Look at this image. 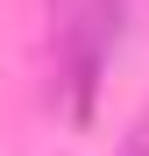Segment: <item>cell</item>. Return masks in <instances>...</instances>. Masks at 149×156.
Segmentation results:
<instances>
[{"instance_id": "cell-2", "label": "cell", "mask_w": 149, "mask_h": 156, "mask_svg": "<svg viewBox=\"0 0 149 156\" xmlns=\"http://www.w3.org/2000/svg\"><path fill=\"white\" fill-rule=\"evenodd\" d=\"M114 156H149V107L135 114V128L121 135V149H114Z\"/></svg>"}, {"instance_id": "cell-1", "label": "cell", "mask_w": 149, "mask_h": 156, "mask_svg": "<svg viewBox=\"0 0 149 156\" xmlns=\"http://www.w3.org/2000/svg\"><path fill=\"white\" fill-rule=\"evenodd\" d=\"M128 14H135V0H92L85 21L71 29V121H92V92H99V78H107V57L121 50V36H128Z\"/></svg>"}]
</instances>
